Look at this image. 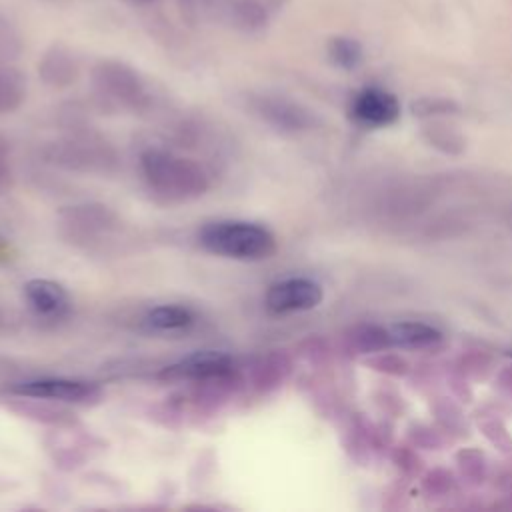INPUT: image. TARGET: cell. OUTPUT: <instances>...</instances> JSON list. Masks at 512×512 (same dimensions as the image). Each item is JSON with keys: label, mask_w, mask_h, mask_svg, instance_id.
<instances>
[{"label": "cell", "mask_w": 512, "mask_h": 512, "mask_svg": "<svg viewBox=\"0 0 512 512\" xmlns=\"http://www.w3.org/2000/svg\"><path fill=\"white\" fill-rule=\"evenodd\" d=\"M140 170L148 188L166 202H192L210 188L206 170L192 158L172 150L148 148L140 156Z\"/></svg>", "instance_id": "6da1fadb"}, {"label": "cell", "mask_w": 512, "mask_h": 512, "mask_svg": "<svg viewBox=\"0 0 512 512\" xmlns=\"http://www.w3.org/2000/svg\"><path fill=\"white\" fill-rule=\"evenodd\" d=\"M198 242L210 254L242 262L264 260L276 252L274 234L266 226L246 220L210 222L198 232Z\"/></svg>", "instance_id": "7a4b0ae2"}, {"label": "cell", "mask_w": 512, "mask_h": 512, "mask_svg": "<svg viewBox=\"0 0 512 512\" xmlns=\"http://www.w3.org/2000/svg\"><path fill=\"white\" fill-rule=\"evenodd\" d=\"M92 86L100 98L118 108L136 112L150 104L144 78L132 66L118 60H100L92 68Z\"/></svg>", "instance_id": "3957f363"}, {"label": "cell", "mask_w": 512, "mask_h": 512, "mask_svg": "<svg viewBox=\"0 0 512 512\" xmlns=\"http://www.w3.org/2000/svg\"><path fill=\"white\" fill-rule=\"evenodd\" d=\"M236 372L234 358L220 350H198L160 372L168 382H222Z\"/></svg>", "instance_id": "277c9868"}, {"label": "cell", "mask_w": 512, "mask_h": 512, "mask_svg": "<svg viewBox=\"0 0 512 512\" xmlns=\"http://www.w3.org/2000/svg\"><path fill=\"white\" fill-rule=\"evenodd\" d=\"M20 396L28 398H46L68 404H94L100 400L102 392L96 384L72 378H38L26 380L12 388Z\"/></svg>", "instance_id": "5b68a950"}, {"label": "cell", "mask_w": 512, "mask_h": 512, "mask_svg": "<svg viewBox=\"0 0 512 512\" xmlns=\"http://www.w3.org/2000/svg\"><path fill=\"white\" fill-rule=\"evenodd\" d=\"M322 296L318 282L310 278H286L268 288L264 302L272 314H290L316 308Z\"/></svg>", "instance_id": "8992f818"}, {"label": "cell", "mask_w": 512, "mask_h": 512, "mask_svg": "<svg viewBox=\"0 0 512 512\" xmlns=\"http://www.w3.org/2000/svg\"><path fill=\"white\" fill-rule=\"evenodd\" d=\"M400 114L396 96L380 88L362 90L352 102V116L366 126H388Z\"/></svg>", "instance_id": "52a82bcc"}, {"label": "cell", "mask_w": 512, "mask_h": 512, "mask_svg": "<svg viewBox=\"0 0 512 512\" xmlns=\"http://www.w3.org/2000/svg\"><path fill=\"white\" fill-rule=\"evenodd\" d=\"M62 222L70 232L82 240L108 234L116 228L118 220L116 216L106 208L98 204H82V206H70L62 212Z\"/></svg>", "instance_id": "ba28073f"}, {"label": "cell", "mask_w": 512, "mask_h": 512, "mask_svg": "<svg viewBox=\"0 0 512 512\" xmlns=\"http://www.w3.org/2000/svg\"><path fill=\"white\" fill-rule=\"evenodd\" d=\"M24 296L28 306L44 318H60L70 308V296L66 288L48 278L28 280L24 286Z\"/></svg>", "instance_id": "9c48e42d"}, {"label": "cell", "mask_w": 512, "mask_h": 512, "mask_svg": "<svg viewBox=\"0 0 512 512\" xmlns=\"http://www.w3.org/2000/svg\"><path fill=\"white\" fill-rule=\"evenodd\" d=\"M220 16L234 28L252 32L266 26L270 0H214Z\"/></svg>", "instance_id": "30bf717a"}, {"label": "cell", "mask_w": 512, "mask_h": 512, "mask_svg": "<svg viewBox=\"0 0 512 512\" xmlns=\"http://www.w3.org/2000/svg\"><path fill=\"white\" fill-rule=\"evenodd\" d=\"M256 110L272 124L282 126V128H302L308 124V114L300 106L284 100V98H274V96H260L254 102Z\"/></svg>", "instance_id": "8fae6325"}, {"label": "cell", "mask_w": 512, "mask_h": 512, "mask_svg": "<svg viewBox=\"0 0 512 512\" xmlns=\"http://www.w3.org/2000/svg\"><path fill=\"white\" fill-rule=\"evenodd\" d=\"M38 72L42 74L44 82L50 86H66L70 82L76 80L78 76V64L74 60V56L60 46H54L52 50H48L38 66Z\"/></svg>", "instance_id": "7c38bea8"}, {"label": "cell", "mask_w": 512, "mask_h": 512, "mask_svg": "<svg viewBox=\"0 0 512 512\" xmlns=\"http://www.w3.org/2000/svg\"><path fill=\"white\" fill-rule=\"evenodd\" d=\"M388 346L402 348H424L440 340V332L422 322H398L390 328H384Z\"/></svg>", "instance_id": "4fadbf2b"}, {"label": "cell", "mask_w": 512, "mask_h": 512, "mask_svg": "<svg viewBox=\"0 0 512 512\" xmlns=\"http://www.w3.org/2000/svg\"><path fill=\"white\" fill-rule=\"evenodd\" d=\"M146 322L154 330L176 332V330H186L194 322V314L186 306L160 304L146 314Z\"/></svg>", "instance_id": "5bb4252c"}, {"label": "cell", "mask_w": 512, "mask_h": 512, "mask_svg": "<svg viewBox=\"0 0 512 512\" xmlns=\"http://www.w3.org/2000/svg\"><path fill=\"white\" fill-rule=\"evenodd\" d=\"M26 96L24 78L10 68L8 64H0V114L16 110Z\"/></svg>", "instance_id": "9a60e30c"}, {"label": "cell", "mask_w": 512, "mask_h": 512, "mask_svg": "<svg viewBox=\"0 0 512 512\" xmlns=\"http://www.w3.org/2000/svg\"><path fill=\"white\" fill-rule=\"evenodd\" d=\"M328 54L340 68H354L362 60V46L348 36H336L328 44Z\"/></svg>", "instance_id": "2e32d148"}, {"label": "cell", "mask_w": 512, "mask_h": 512, "mask_svg": "<svg viewBox=\"0 0 512 512\" xmlns=\"http://www.w3.org/2000/svg\"><path fill=\"white\" fill-rule=\"evenodd\" d=\"M22 42L12 22L0 12V64L12 62L20 54Z\"/></svg>", "instance_id": "e0dca14e"}, {"label": "cell", "mask_w": 512, "mask_h": 512, "mask_svg": "<svg viewBox=\"0 0 512 512\" xmlns=\"http://www.w3.org/2000/svg\"><path fill=\"white\" fill-rule=\"evenodd\" d=\"M12 186H14V172H12L10 154L4 140H0V194L10 192Z\"/></svg>", "instance_id": "ac0fdd59"}, {"label": "cell", "mask_w": 512, "mask_h": 512, "mask_svg": "<svg viewBox=\"0 0 512 512\" xmlns=\"http://www.w3.org/2000/svg\"><path fill=\"white\" fill-rule=\"evenodd\" d=\"M128 2H132V4H148L152 0H128Z\"/></svg>", "instance_id": "d6986e66"}, {"label": "cell", "mask_w": 512, "mask_h": 512, "mask_svg": "<svg viewBox=\"0 0 512 512\" xmlns=\"http://www.w3.org/2000/svg\"><path fill=\"white\" fill-rule=\"evenodd\" d=\"M2 248H4V238L0 236V250H2Z\"/></svg>", "instance_id": "ffe728a7"}, {"label": "cell", "mask_w": 512, "mask_h": 512, "mask_svg": "<svg viewBox=\"0 0 512 512\" xmlns=\"http://www.w3.org/2000/svg\"><path fill=\"white\" fill-rule=\"evenodd\" d=\"M508 354H510V356H512V350H510V352H508Z\"/></svg>", "instance_id": "44dd1931"}]
</instances>
